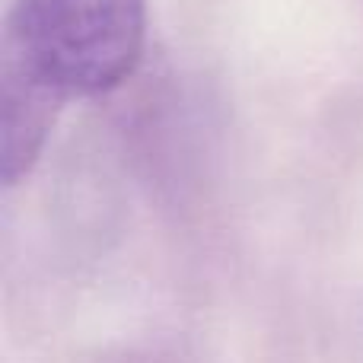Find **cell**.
I'll return each mask as SVG.
<instances>
[{
	"mask_svg": "<svg viewBox=\"0 0 363 363\" xmlns=\"http://www.w3.org/2000/svg\"><path fill=\"white\" fill-rule=\"evenodd\" d=\"M147 42V0H10L0 45L4 185L13 188L70 102L118 89Z\"/></svg>",
	"mask_w": 363,
	"mask_h": 363,
	"instance_id": "obj_1",
	"label": "cell"
}]
</instances>
